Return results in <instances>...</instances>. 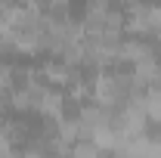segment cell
Wrapping results in <instances>:
<instances>
[{"mask_svg": "<svg viewBox=\"0 0 161 158\" xmlns=\"http://www.w3.org/2000/svg\"><path fill=\"white\" fill-rule=\"evenodd\" d=\"M71 155H99V146H96V139H75Z\"/></svg>", "mask_w": 161, "mask_h": 158, "instance_id": "obj_1", "label": "cell"}]
</instances>
